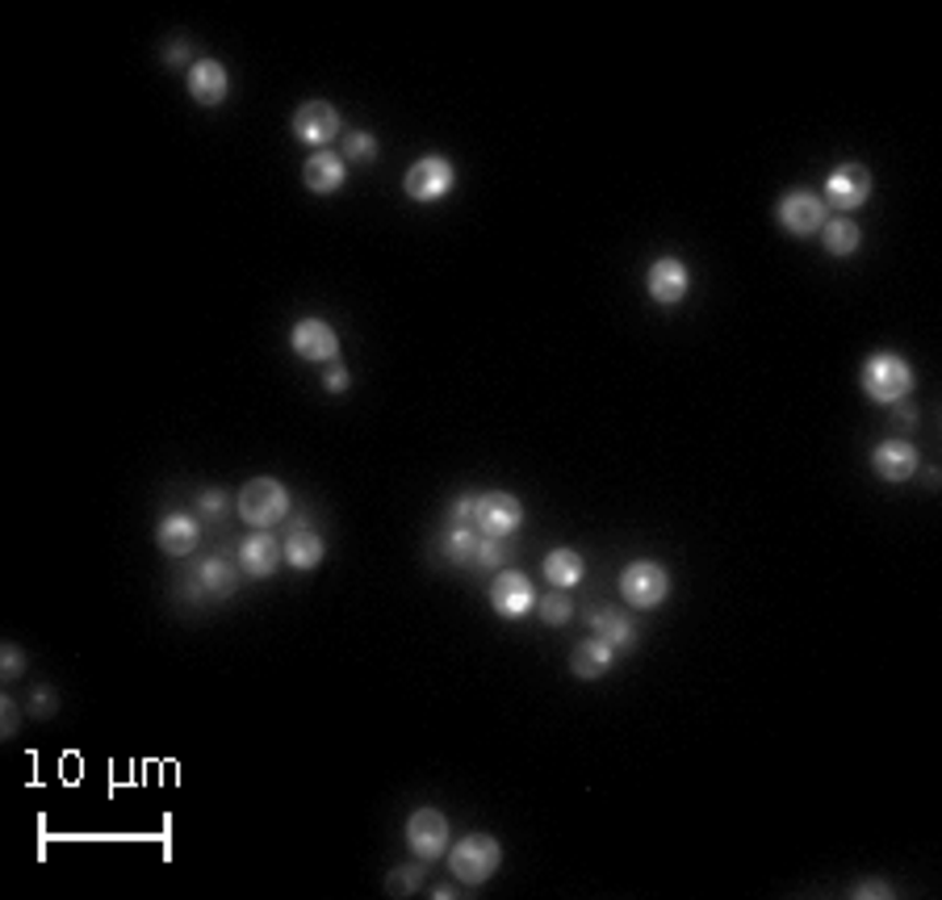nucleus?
<instances>
[{"label":"nucleus","mask_w":942,"mask_h":900,"mask_svg":"<svg viewBox=\"0 0 942 900\" xmlns=\"http://www.w3.org/2000/svg\"><path fill=\"white\" fill-rule=\"evenodd\" d=\"M859 385L871 403L892 407V403L909 398V390H914V369H909L905 356L876 353V356H867V365H863V373H859Z\"/></svg>","instance_id":"1"},{"label":"nucleus","mask_w":942,"mask_h":900,"mask_svg":"<svg viewBox=\"0 0 942 900\" xmlns=\"http://www.w3.org/2000/svg\"><path fill=\"white\" fill-rule=\"evenodd\" d=\"M240 519L252 528H277L281 519L290 516V491L277 478H252L235 498Z\"/></svg>","instance_id":"2"},{"label":"nucleus","mask_w":942,"mask_h":900,"mask_svg":"<svg viewBox=\"0 0 942 900\" xmlns=\"http://www.w3.org/2000/svg\"><path fill=\"white\" fill-rule=\"evenodd\" d=\"M499 863H503V846L494 842L490 834H469L449 850V867H453L461 884H486L490 875L499 872Z\"/></svg>","instance_id":"3"},{"label":"nucleus","mask_w":942,"mask_h":900,"mask_svg":"<svg viewBox=\"0 0 942 900\" xmlns=\"http://www.w3.org/2000/svg\"><path fill=\"white\" fill-rule=\"evenodd\" d=\"M666 591H671V574L662 570L658 562H628L624 574H620V595L628 607H637V612H649V607H658V603L666 600Z\"/></svg>","instance_id":"4"},{"label":"nucleus","mask_w":942,"mask_h":900,"mask_svg":"<svg viewBox=\"0 0 942 900\" xmlns=\"http://www.w3.org/2000/svg\"><path fill=\"white\" fill-rule=\"evenodd\" d=\"M519 523H524V507H519V498L507 491H486L478 494V503H474V528H478V537H499V541H507L519 532Z\"/></svg>","instance_id":"5"},{"label":"nucleus","mask_w":942,"mask_h":900,"mask_svg":"<svg viewBox=\"0 0 942 900\" xmlns=\"http://www.w3.org/2000/svg\"><path fill=\"white\" fill-rule=\"evenodd\" d=\"M775 219L787 235H796V239H808V235H817L825 219H830V206L817 197V193L808 189H792L780 197V206H775Z\"/></svg>","instance_id":"6"},{"label":"nucleus","mask_w":942,"mask_h":900,"mask_svg":"<svg viewBox=\"0 0 942 900\" xmlns=\"http://www.w3.org/2000/svg\"><path fill=\"white\" fill-rule=\"evenodd\" d=\"M457 185V172L453 164L444 160V156H424V160H415V164L406 168V181L403 189L411 201H440V197H449Z\"/></svg>","instance_id":"7"},{"label":"nucleus","mask_w":942,"mask_h":900,"mask_svg":"<svg viewBox=\"0 0 942 900\" xmlns=\"http://www.w3.org/2000/svg\"><path fill=\"white\" fill-rule=\"evenodd\" d=\"M871 197V172L863 164H842L825 176V206H834L837 214H855Z\"/></svg>","instance_id":"8"},{"label":"nucleus","mask_w":942,"mask_h":900,"mask_svg":"<svg viewBox=\"0 0 942 900\" xmlns=\"http://www.w3.org/2000/svg\"><path fill=\"white\" fill-rule=\"evenodd\" d=\"M406 846L419 859H440L449 850V817L440 809H415L406 817Z\"/></svg>","instance_id":"9"},{"label":"nucleus","mask_w":942,"mask_h":900,"mask_svg":"<svg viewBox=\"0 0 942 900\" xmlns=\"http://www.w3.org/2000/svg\"><path fill=\"white\" fill-rule=\"evenodd\" d=\"M490 607L503 616V620H519L537 607V591L528 582V574L519 570H503L494 582H490Z\"/></svg>","instance_id":"10"},{"label":"nucleus","mask_w":942,"mask_h":900,"mask_svg":"<svg viewBox=\"0 0 942 900\" xmlns=\"http://www.w3.org/2000/svg\"><path fill=\"white\" fill-rule=\"evenodd\" d=\"M646 289L658 306H678V301L692 294V273H687V264H683L678 256H662V260L649 264Z\"/></svg>","instance_id":"11"},{"label":"nucleus","mask_w":942,"mask_h":900,"mask_svg":"<svg viewBox=\"0 0 942 900\" xmlns=\"http://www.w3.org/2000/svg\"><path fill=\"white\" fill-rule=\"evenodd\" d=\"M335 135H340V110H335L331 101H306V106H297V113H294V138L297 143L323 151Z\"/></svg>","instance_id":"12"},{"label":"nucleus","mask_w":942,"mask_h":900,"mask_svg":"<svg viewBox=\"0 0 942 900\" xmlns=\"http://www.w3.org/2000/svg\"><path fill=\"white\" fill-rule=\"evenodd\" d=\"M290 344L302 360H315V365H327L340 356V335L327 319H297L290 331Z\"/></svg>","instance_id":"13"},{"label":"nucleus","mask_w":942,"mask_h":900,"mask_svg":"<svg viewBox=\"0 0 942 900\" xmlns=\"http://www.w3.org/2000/svg\"><path fill=\"white\" fill-rule=\"evenodd\" d=\"M227 88H231V76H227V67L218 63V59H197L193 67H188V97L197 101V106H206V110H215L227 101Z\"/></svg>","instance_id":"14"},{"label":"nucleus","mask_w":942,"mask_h":900,"mask_svg":"<svg viewBox=\"0 0 942 900\" xmlns=\"http://www.w3.org/2000/svg\"><path fill=\"white\" fill-rule=\"evenodd\" d=\"M281 562H285V548L272 537V528H256L240 545V566L252 574V578H269Z\"/></svg>","instance_id":"15"},{"label":"nucleus","mask_w":942,"mask_h":900,"mask_svg":"<svg viewBox=\"0 0 942 900\" xmlns=\"http://www.w3.org/2000/svg\"><path fill=\"white\" fill-rule=\"evenodd\" d=\"M871 469L884 478V482H909L921 461H917V448L909 440H884V444H876V453H871Z\"/></svg>","instance_id":"16"},{"label":"nucleus","mask_w":942,"mask_h":900,"mask_svg":"<svg viewBox=\"0 0 942 900\" xmlns=\"http://www.w3.org/2000/svg\"><path fill=\"white\" fill-rule=\"evenodd\" d=\"M344 176H348V164H344V156H335V151H315L306 168H302V185L310 193H340L344 189Z\"/></svg>","instance_id":"17"},{"label":"nucleus","mask_w":942,"mask_h":900,"mask_svg":"<svg viewBox=\"0 0 942 900\" xmlns=\"http://www.w3.org/2000/svg\"><path fill=\"white\" fill-rule=\"evenodd\" d=\"M201 541V523L185 511H172V516L160 519V528H156V545L168 553V557H188L193 548Z\"/></svg>","instance_id":"18"},{"label":"nucleus","mask_w":942,"mask_h":900,"mask_svg":"<svg viewBox=\"0 0 942 900\" xmlns=\"http://www.w3.org/2000/svg\"><path fill=\"white\" fill-rule=\"evenodd\" d=\"M281 548H285V562H290L294 570H315V566L323 562V553H327L323 537H319L310 523H294V528H290V537L281 541Z\"/></svg>","instance_id":"19"},{"label":"nucleus","mask_w":942,"mask_h":900,"mask_svg":"<svg viewBox=\"0 0 942 900\" xmlns=\"http://www.w3.org/2000/svg\"><path fill=\"white\" fill-rule=\"evenodd\" d=\"M612 662H616V650L603 641V637H587L574 657H570V670H574V679H603L608 670H612Z\"/></svg>","instance_id":"20"},{"label":"nucleus","mask_w":942,"mask_h":900,"mask_svg":"<svg viewBox=\"0 0 942 900\" xmlns=\"http://www.w3.org/2000/svg\"><path fill=\"white\" fill-rule=\"evenodd\" d=\"M583 574H587V562H583V553H578V548H553V553L545 557V578H549V587H553V591L578 587V582H583Z\"/></svg>","instance_id":"21"},{"label":"nucleus","mask_w":942,"mask_h":900,"mask_svg":"<svg viewBox=\"0 0 942 900\" xmlns=\"http://www.w3.org/2000/svg\"><path fill=\"white\" fill-rule=\"evenodd\" d=\"M193 582H201V591L206 595H215V600H227L235 587H240V570L227 562V557H206L197 574H193Z\"/></svg>","instance_id":"22"},{"label":"nucleus","mask_w":942,"mask_h":900,"mask_svg":"<svg viewBox=\"0 0 942 900\" xmlns=\"http://www.w3.org/2000/svg\"><path fill=\"white\" fill-rule=\"evenodd\" d=\"M591 628H595V637H603L612 650H633V641H637V628H633V620L624 616V612H603V607H595L591 612Z\"/></svg>","instance_id":"23"},{"label":"nucleus","mask_w":942,"mask_h":900,"mask_svg":"<svg viewBox=\"0 0 942 900\" xmlns=\"http://www.w3.org/2000/svg\"><path fill=\"white\" fill-rule=\"evenodd\" d=\"M817 235H821L825 251H830V256H837V260L855 256V251H859V244H863V231H859V222H855V219H825V226H821Z\"/></svg>","instance_id":"24"},{"label":"nucleus","mask_w":942,"mask_h":900,"mask_svg":"<svg viewBox=\"0 0 942 900\" xmlns=\"http://www.w3.org/2000/svg\"><path fill=\"white\" fill-rule=\"evenodd\" d=\"M474 548H478V528L474 523H449L444 532V557L453 566H469L474 562Z\"/></svg>","instance_id":"25"},{"label":"nucleus","mask_w":942,"mask_h":900,"mask_svg":"<svg viewBox=\"0 0 942 900\" xmlns=\"http://www.w3.org/2000/svg\"><path fill=\"white\" fill-rule=\"evenodd\" d=\"M507 557H512V548L507 541H499V537H478V548H474V570H503L507 566Z\"/></svg>","instance_id":"26"},{"label":"nucleus","mask_w":942,"mask_h":900,"mask_svg":"<svg viewBox=\"0 0 942 900\" xmlns=\"http://www.w3.org/2000/svg\"><path fill=\"white\" fill-rule=\"evenodd\" d=\"M537 612H540V620L549 628H562L570 616H574V603H570V595L565 591H549V595H540L537 600Z\"/></svg>","instance_id":"27"},{"label":"nucleus","mask_w":942,"mask_h":900,"mask_svg":"<svg viewBox=\"0 0 942 900\" xmlns=\"http://www.w3.org/2000/svg\"><path fill=\"white\" fill-rule=\"evenodd\" d=\"M419 884H424V867L419 863H411V867H394V872L386 875V892L390 897H411V892H419Z\"/></svg>","instance_id":"28"},{"label":"nucleus","mask_w":942,"mask_h":900,"mask_svg":"<svg viewBox=\"0 0 942 900\" xmlns=\"http://www.w3.org/2000/svg\"><path fill=\"white\" fill-rule=\"evenodd\" d=\"M369 164V160H377V138L369 135V131H352V135H344V164Z\"/></svg>","instance_id":"29"},{"label":"nucleus","mask_w":942,"mask_h":900,"mask_svg":"<svg viewBox=\"0 0 942 900\" xmlns=\"http://www.w3.org/2000/svg\"><path fill=\"white\" fill-rule=\"evenodd\" d=\"M0 675H4V682L26 675V654H22L17 645H4V650H0Z\"/></svg>","instance_id":"30"},{"label":"nucleus","mask_w":942,"mask_h":900,"mask_svg":"<svg viewBox=\"0 0 942 900\" xmlns=\"http://www.w3.org/2000/svg\"><path fill=\"white\" fill-rule=\"evenodd\" d=\"M231 507V498H227V491H218V486H210V491H201L197 494V511L206 519H218L222 511Z\"/></svg>","instance_id":"31"},{"label":"nucleus","mask_w":942,"mask_h":900,"mask_svg":"<svg viewBox=\"0 0 942 900\" xmlns=\"http://www.w3.org/2000/svg\"><path fill=\"white\" fill-rule=\"evenodd\" d=\"M348 369H344V365H340V356H335V360H327L323 365V385L327 390H331V394H344V390H348Z\"/></svg>","instance_id":"32"},{"label":"nucleus","mask_w":942,"mask_h":900,"mask_svg":"<svg viewBox=\"0 0 942 900\" xmlns=\"http://www.w3.org/2000/svg\"><path fill=\"white\" fill-rule=\"evenodd\" d=\"M17 729H22V716H17V700H13V695H4V700H0V733H4V737H17Z\"/></svg>","instance_id":"33"},{"label":"nucleus","mask_w":942,"mask_h":900,"mask_svg":"<svg viewBox=\"0 0 942 900\" xmlns=\"http://www.w3.org/2000/svg\"><path fill=\"white\" fill-rule=\"evenodd\" d=\"M474 503H478V494H457L453 507H449V519L453 523H474Z\"/></svg>","instance_id":"34"},{"label":"nucleus","mask_w":942,"mask_h":900,"mask_svg":"<svg viewBox=\"0 0 942 900\" xmlns=\"http://www.w3.org/2000/svg\"><path fill=\"white\" fill-rule=\"evenodd\" d=\"M29 708L38 712V716H54V695H51V687H34V695H29Z\"/></svg>","instance_id":"35"},{"label":"nucleus","mask_w":942,"mask_h":900,"mask_svg":"<svg viewBox=\"0 0 942 900\" xmlns=\"http://www.w3.org/2000/svg\"><path fill=\"white\" fill-rule=\"evenodd\" d=\"M851 897H892V888L884 879H863L859 888H851Z\"/></svg>","instance_id":"36"},{"label":"nucleus","mask_w":942,"mask_h":900,"mask_svg":"<svg viewBox=\"0 0 942 900\" xmlns=\"http://www.w3.org/2000/svg\"><path fill=\"white\" fill-rule=\"evenodd\" d=\"M892 423H901V428H914V423H917V407H914V403H905V398H901V403H892Z\"/></svg>","instance_id":"37"},{"label":"nucleus","mask_w":942,"mask_h":900,"mask_svg":"<svg viewBox=\"0 0 942 900\" xmlns=\"http://www.w3.org/2000/svg\"><path fill=\"white\" fill-rule=\"evenodd\" d=\"M163 63H168V67H181V63H188V42H185V38L168 42V51H163Z\"/></svg>","instance_id":"38"},{"label":"nucleus","mask_w":942,"mask_h":900,"mask_svg":"<svg viewBox=\"0 0 942 900\" xmlns=\"http://www.w3.org/2000/svg\"><path fill=\"white\" fill-rule=\"evenodd\" d=\"M431 897H436V900H449V897H457V888H431Z\"/></svg>","instance_id":"39"}]
</instances>
